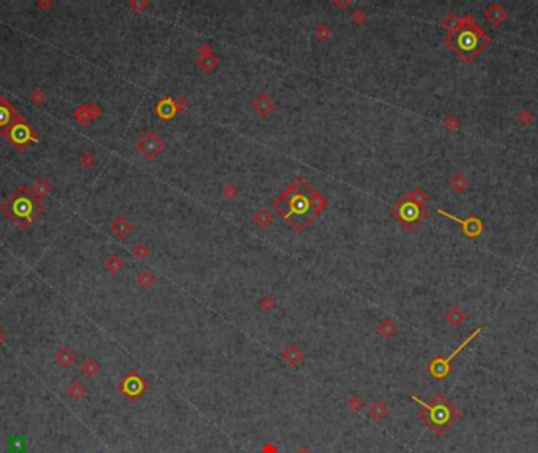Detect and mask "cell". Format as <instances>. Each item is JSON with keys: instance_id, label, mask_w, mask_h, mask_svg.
Returning a JSON list of instances; mask_svg holds the SVG:
<instances>
[{"instance_id": "cell-1", "label": "cell", "mask_w": 538, "mask_h": 453, "mask_svg": "<svg viewBox=\"0 0 538 453\" xmlns=\"http://www.w3.org/2000/svg\"><path fill=\"white\" fill-rule=\"evenodd\" d=\"M0 208H2V213L21 230H27L44 211L43 203L25 184L19 186Z\"/></svg>"}, {"instance_id": "cell-2", "label": "cell", "mask_w": 538, "mask_h": 453, "mask_svg": "<svg viewBox=\"0 0 538 453\" xmlns=\"http://www.w3.org/2000/svg\"><path fill=\"white\" fill-rule=\"evenodd\" d=\"M2 137L6 139L8 143L17 150H24L32 143L38 142V136L33 132L30 123H28L21 113L11 121V124L2 132Z\"/></svg>"}, {"instance_id": "cell-3", "label": "cell", "mask_w": 538, "mask_h": 453, "mask_svg": "<svg viewBox=\"0 0 538 453\" xmlns=\"http://www.w3.org/2000/svg\"><path fill=\"white\" fill-rule=\"evenodd\" d=\"M118 387L124 397L136 401L148 390V382L140 373H137L136 370H131L126 376L121 379Z\"/></svg>"}, {"instance_id": "cell-4", "label": "cell", "mask_w": 538, "mask_h": 453, "mask_svg": "<svg viewBox=\"0 0 538 453\" xmlns=\"http://www.w3.org/2000/svg\"><path fill=\"white\" fill-rule=\"evenodd\" d=\"M136 150L143 158H147L148 161H153L159 156L162 150H164V142H162V139L156 132L148 131L139 137V140L136 143Z\"/></svg>"}, {"instance_id": "cell-5", "label": "cell", "mask_w": 538, "mask_h": 453, "mask_svg": "<svg viewBox=\"0 0 538 453\" xmlns=\"http://www.w3.org/2000/svg\"><path fill=\"white\" fill-rule=\"evenodd\" d=\"M477 332H478V331H477ZM477 332H474L472 335H470L469 339H467L463 345H461L459 348H458L453 354L448 356L447 359H444V361L438 359V361H435V362H431V365H430V371H431V374H433V376H435V378H438V379H443L444 376H447V374H448V363L451 362V359H453L455 356H456L461 350H464V346H466L470 340L474 339V337L477 335Z\"/></svg>"}, {"instance_id": "cell-6", "label": "cell", "mask_w": 538, "mask_h": 453, "mask_svg": "<svg viewBox=\"0 0 538 453\" xmlns=\"http://www.w3.org/2000/svg\"><path fill=\"white\" fill-rule=\"evenodd\" d=\"M17 115L19 112L13 107V104L3 94H0V137H2V132L11 124V121Z\"/></svg>"}, {"instance_id": "cell-7", "label": "cell", "mask_w": 538, "mask_h": 453, "mask_svg": "<svg viewBox=\"0 0 538 453\" xmlns=\"http://www.w3.org/2000/svg\"><path fill=\"white\" fill-rule=\"evenodd\" d=\"M99 115H101V107H98V105L93 102L82 104L74 110V118L81 124H90L91 121L98 118Z\"/></svg>"}, {"instance_id": "cell-8", "label": "cell", "mask_w": 538, "mask_h": 453, "mask_svg": "<svg viewBox=\"0 0 538 453\" xmlns=\"http://www.w3.org/2000/svg\"><path fill=\"white\" fill-rule=\"evenodd\" d=\"M78 361V354L70 346H60L54 354V362L62 368H70Z\"/></svg>"}, {"instance_id": "cell-9", "label": "cell", "mask_w": 538, "mask_h": 453, "mask_svg": "<svg viewBox=\"0 0 538 453\" xmlns=\"http://www.w3.org/2000/svg\"><path fill=\"white\" fill-rule=\"evenodd\" d=\"M254 110L260 115V117H268V115H271L275 109V102L274 99L271 98L269 94L266 93H262L258 94L257 98L254 99Z\"/></svg>"}, {"instance_id": "cell-10", "label": "cell", "mask_w": 538, "mask_h": 453, "mask_svg": "<svg viewBox=\"0 0 538 453\" xmlns=\"http://www.w3.org/2000/svg\"><path fill=\"white\" fill-rule=\"evenodd\" d=\"M110 231L117 236V238H126L131 231H132V224L129 222V219L123 214H118L112 220L110 224Z\"/></svg>"}, {"instance_id": "cell-11", "label": "cell", "mask_w": 538, "mask_h": 453, "mask_svg": "<svg viewBox=\"0 0 538 453\" xmlns=\"http://www.w3.org/2000/svg\"><path fill=\"white\" fill-rule=\"evenodd\" d=\"M305 358L304 351L297 345H288L282 351V359L290 365V367H297Z\"/></svg>"}, {"instance_id": "cell-12", "label": "cell", "mask_w": 538, "mask_h": 453, "mask_svg": "<svg viewBox=\"0 0 538 453\" xmlns=\"http://www.w3.org/2000/svg\"><path fill=\"white\" fill-rule=\"evenodd\" d=\"M52 192H54V186L51 184L49 181H46V180H36V181L33 182V186H32V194H33L38 200L49 197Z\"/></svg>"}, {"instance_id": "cell-13", "label": "cell", "mask_w": 538, "mask_h": 453, "mask_svg": "<svg viewBox=\"0 0 538 453\" xmlns=\"http://www.w3.org/2000/svg\"><path fill=\"white\" fill-rule=\"evenodd\" d=\"M368 416L373 420H382L389 416V406L384 401H373L368 408Z\"/></svg>"}, {"instance_id": "cell-14", "label": "cell", "mask_w": 538, "mask_h": 453, "mask_svg": "<svg viewBox=\"0 0 538 453\" xmlns=\"http://www.w3.org/2000/svg\"><path fill=\"white\" fill-rule=\"evenodd\" d=\"M136 282L140 288H143V290H150V288L156 283V275L153 274V271H150V269H142V271H139L136 275Z\"/></svg>"}, {"instance_id": "cell-15", "label": "cell", "mask_w": 538, "mask_h": 453, "mask_svg": "<svg viewBox=\"0 0 538 453\" xmlns=\"http://www.w3.org/2000/svg\"><path fill=\"white\" fill-rule=\"evenodd\" d=\"M398 332V326L393 323L390 318H384V320L379 323L378 326V334L381 337H384V339H392V337H395Z\"/></svg>"}, {"instance_id": "cell-16", "label": "cell", "mask_w": 538, "mask_h": 453, "mask_svg": "<svg viewBox=\"0 0 538 453\" xmlns=\"http://www.w3.org/2000/svg\"><path fill=\"white\" fill-rule=\"evenodd\" d=\"M78 162H79V166L82 169L90 170V169L96 167V164H98V156H96V153L93 150H87V151H82L79 154Z\"/></svg>"}, {"instance_id": "cell-17", "label": "cell", "mask_w": 538, "mask_h": 453, "mask_svg": "<svg viewBox=\"0 0 538 453\" xmlns=\"http://www.w3.org/2000/svg\"><path fill=\"white\" fill-rule=\"evenodd\" d=\"M458 41H459V47H461V49H474V47L477 46V43H478V38H477V35H475V32H472V30H464V32H461V35H459V38H458Z\"/></svg>"}, {"instance_id": "cell-18", "label": "cell", "mask_w": 538, "mask_h": 453, "mask_svg": "<svg viewBox=\"0 0 538 453\" xmlns=\"http://www.w3.org/2000/svg\"><path fill=\"white\" fill-rule=\"evenodd\" d=\"M66 392H68V397L73 401H79L81 398H84V395L87 393V387H85L79 379H74L73 382H70Z\"/></svg>"}, {"instance_id": "cell-19", "label": "cell", "mask_w": 538, "mask_h": 453, "mask_svg": "<svg viewBox=\"0 0 538 453\" xmlns=\"http://www.w3.org/2000/svg\"><path fill=\"white\" fill-rule=\"evenodd\" d=\"M81 371H82V374H85V376L93 378V376H96V374L101 371V365H99V362L96 361V359L87 358V359L82 362V365H81Z\"/></svg>"}, {"instance_id": "cell-20", "label": "cell", "mask_w": 538, "mask_h": 453, "mask_svg": "<svg viewBox=\"0 0 538 453\" xmlns=\"http://www.w3.org/2000/svg\"><path fill=\"white\" fill-rule=\"evenodd\" d=\"M123 266H124V263H123V260H121V257H118L117 254H113V255H109L107 257V260H105V262H104V268H105V271H107V272H110V274H118L120 271H121V269H123Z\"/></svg>"}, {"instance_id": "cell-21", "label": "cell", "mask_w": 538, "mask_h": 453, "mask_svg": "<svg viewBox=\"0 0 538 453\" xmlns=\"http://www.w3.org/2000/svg\"><path fill=\"white\" fill-rule=\"evenodd\" d=\"M446 318H447V321H448L451 326H459L461 323L466 320V313L461 310L459 307L455 305V307L448 308L447 313H446Z\"/></svg>"}, {"instance_id": "cell-22", "label": "cell", "mask_w": 538, "mask_h": 453, "mask_svg": "<svg viewBox=\"0 0 538 453\" xmlns=\"http://www.w3.org/2000/svg\"><path fill=\"white\" fill-rule=\"evenodd\" d=\"M254 222H255L258 227H260V228H266L269 224L272 222V216L269 214L268 209L262 208V209H258L257 213L254 214Z\"/></svg>"}, {"instance_id": "cell-23", "label": "cell", "mask_w": 538, "mask_h": 453, "mask_svg": "<svg viewBox=\"0 0 538 453\" xmlns=\"http://www.w3.org/2000/svg\"><path fill=\"white\" fill-rule=\"evenodd\" d=\"M217 65H219V62H217V59L214 57V54L205 55V57H201V59H200V66H201V70L206 71V73L214 71V70L217 68Z\"/></svg>"}, {"instance_id": "cell-24", "label": "cell", "mask_w": 538, "mask_h": 453, "mask_svg": "<svg viewBox=\"0 0 538 453\" xmlns=\"http://www.w3.org/2000/svg\"><path fill=\"white\" fill-rule=\"evenodd\" d=\"M275 305H277L275 299H274L272 296H269V294H266V296L260 297V301H258V308H260V310H262L263 313H269V312H272L274 308H275Z\"/></svg>"}, {"instance_id": "cell-25", "label": "cell", "mask_w": 538, "mask_h": 453, "mask_svg": "<svg viewBox=\"0 0 538 453\" xmlns=\"http://www.w3.org/2000/svg\"><path fill=\"white\" fill-rule=\"evenodd\" d=\"M363 400L359 397V395H351V397L348 398V403H347V408L348 411L351 412H359L362 408H363Z\"/></svg>"}, {"instance_id": "cell-26", "label": "cell", "mask_w": 538, "mask_h": 453, "mask_svg": "<svg viewBox=\"0 0 538 453\" xmlns=\"http://www.w3.org/2000/svg\"><path fill=\"white\" fill-rule=\"evenodd\" d=\"M496 16H497V21L501 22L502 19L505 17V11H504V9H502L501 6H497V5H493L491 8L488 9V13H486V17H488V19H489V21H491V22H494V24H496Z\"/></svg>"}, {"instance_id": "cell-27", "label": "cell", "mask_w": 538, "mask_h": 453, "mask_svg": "<svg viewBox=\"0 0 538 453\" xmlns=\"http://www.w3.org/2000/svg\"><path fill=\"white\" fill-rule=\"evenodd\" d=\"M9 450L14 453L25 452V439L24 438H9Z\"/></svg>"}, {"instance_id": "cell-28", "label": "cell", "mask_w": 538, "mask_h": 453, "mask_svg": "<svg viewBox=\"0 0 538 453\" xmlns=\"http://www.w3.org/2000/svg\"><path fill=\"white\" fill-rule=\"evenodd\" d=\"M132 255L136 258H139V260H145V258L150 257V249L145 244H137V246H134V249H132Z\"/></svg>"}, {"instance_id": "cell-29", "label": "cell", "mask_w": 538, "mask_h": 453, "mask_svg": "<svg viewBox=\"0 0 538 453\" xmlns=\"http://www.w3.org/2000/svg\"><path fill=\"white\" fill-rule=\"evenodd\" d=\"M30 101L35 104V105H43L44 101H46V94L44 91L40 89V87H36V89H33V91L30 93Z\"/></svg>"}, {"instance_id": "cell-30", "label": "cell", "mask_w": 538, "mask_h": 453, "mask_svg": "<svg viewBox=\"0 0 538 453\" xmlns=\"http://www.w3.org/2000/svg\"><path fill=\"white\" fill-rule=\"evenodd\" d=\"M451 187H453L456 192H461V190H464L466 189V186H467V180L463 177V175H455L453 178H451Z\"/></svg>"}, {"instance_id": "cell-31", "label": "cell", "mask_w": 538, "mask_h": 453, "mask_svg": "<svg viewBox=\"0 0 538 453\" xmlns=\"http://www.w3.org/2000/svg\"><path fill=\"white\" fill-rule=\"evenodd\" d=\"M315 35H316V38H318V40H323V41H324V40H328V38L331 36V28L326 25V24H321V25L316 27Z\"/></svg>"}, {"instance_id": "cell-32", "label": "cell", "mask_w": 538, "mask_h": 453, "mask_svg": "<svg viewBox=\"0 0 538 453\" xmlns=\"http://www.w3.org/2000/svg\"><path fill=\"white\" fill-rule=\"evenodd\" d=\"M236 194H238V189H236L233 184H227V186H224V189H222V197L227 198V200H232Z\"/></svg>"}, {"instance_id": "cell-33", "label": "cell", "mask_w": 538, "mask_h": 453, "mask_svg": "<svg viewBox=\"0 0 538 453\" xmlns=\"http://www.w3.org/2000/svg\"><path fill=\"white\" fill-rule=\"evenodd\" d=\"M353 21L356 22V24H359V25L365 22V13L362 11V9H359V11H354V14H353Z\"/></svg>"}, {"instance_id": "cell-34", "label": "cell", "mask_w": 538, "mask_h": 453, "mask_svg": "<svg viewBox=\"0 0 538 453\" xmlns=\"http://www.w3.org/2000/svg\"><path fill=\"white\" fill-rule=\"evenodd\" d=\"M262 453H278V449L272 444V442H266L262 449Z\"/></svg>"}, {"instance_id": "cell-35", "label": "cell", "mask_w": 538, "mask_h": 453, "mask_svg": "<svg viewBox=\"0 0 538 453\" xmlns=\"http://www.w3.org/2000/svg\"><path fill=\"white\" fill-rule=\"evenodd\" d=\"M129 6L136 9V11H142V9L147 6V2H131Z\"/></svg>"}, {"instance_id": "cell-36", "label": "cell", "mask_w": 538, "mask_h": 453, "mask_svg": "<svg viewBox=\"0 0 538 453\" xmlns=\"http://www.w3.org/2000/svg\"><path fill=\"white\" fill-rule=\"evenodd\" d=\"M52 6V2H36V8L43 9V11H47Z\"/></svg>"}, {"instance_id": "cell-37", "label": "cell", "mask_w": 538, "mask_h": 453, "mask_svg": "<svg viewBox=\"0 0 538 453\" xmlns=\"http://www.w3.org/2000/svg\"><path fill=\"white\" fill-rule=\"evenodd\" d=\"M5 339H6V335H5V331L2 329V327H0V345H2V343L5 342Z\"/></svg>"}]
</instances>
